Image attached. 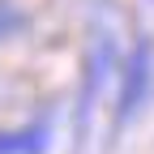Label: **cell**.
Returning a JSON list of instances; mask_svg holds the SVG:
<instances>
[{"label":"cell","mask_w":154,"mask_h":154,"mask_svg":"<svg viewBox=\"0 0 154 154\" xmlns=\"http://www.w3.org/2000/svg\"><path fill=\"white\" fill-rule=\"evenodd\" d=\"M43 146H47V124H30V128L0 133V154H38Z\"/></svg>","instance_id":"obj_1"}]
</instances>
